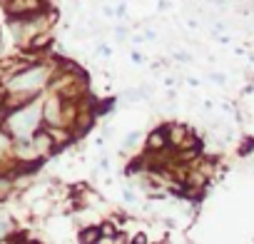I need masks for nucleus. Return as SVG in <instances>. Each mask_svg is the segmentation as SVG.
Masks as SVG:
<instances>
[{"instance_id": "1", "label": "nucleus", "mask_w": 254, "mask_h": 244, "mask_svg": "<svg viewBox=\"0 0 254 244\" xmlns=\"http://www.w3.org/2000/svg\"><path fill=\"white\" fill-rule=\"evenodd\" d=\"M167 145H170V140H167V130H165V127H162V130H155V132L150 135V140H147L150 152H162Z\"/></svg>"}, {"instance_id": "2", "label": "nucleus", "mask_w": 254, "mask_h": 244, "mask_svg": "<svg viewBox=\"0 0 254 244\" xmlns=\"http://www.w3.org/2000/svg\"><path fill=\"white\" fill-rule=\"evenodd\" d=\"M43 117H45L48 122H55V120L60 117V105H58L55 100L45 102V107H43Z\"/></svg>"}, {"instance_id": "3", "label": "nucleus", "mask_w": 254, "mask_h": 244, "mask_svg": "<svg viewBox=\"0 0 254 244\" xmlns=\"http://www.w3.org/2000/svg\"><path fill=\"white\" fill-rule=\"evenodd\" d=\"M100 239V227H90L80 232V242H97Z\"/></svg>"}]
</instances>
